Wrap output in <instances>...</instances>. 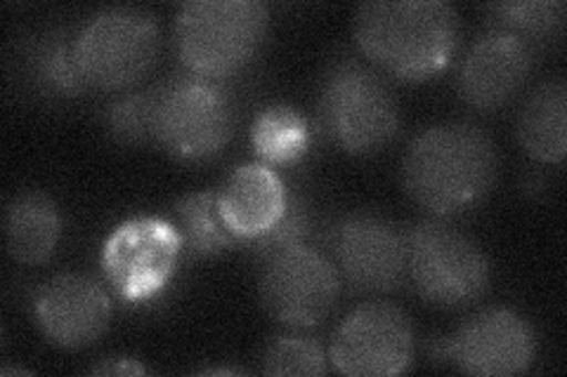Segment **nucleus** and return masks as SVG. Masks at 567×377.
<instances>
[{
	"mask_svg": "<svg viewBox=\"0 0 567 377\" xmlns=\"http://www.w3.org/2000/svg\"><path fill=\"white\" fill-rule=\"evenodd\" d=\"M289 191L268 166H241L218 191L223 220L241 241H254L275 227L287 208Z\"/></svg>",
	"mask_w": 567,
	"mask_h": 377,
	"instance_id": "obj_15",
	"label": "nucleus"
},
{
	"mask_svg": "<svg viewBox=\"0 0 567 377\" xmlns=\"http://www.w3.org/2000/svg\"><path fill=\"white\" fill-rule=\"evenodd\" d=\"M239 125V100L225 81L177 74L156 85L154 142L175 158H216Z\"/></svg>",
	"mask_w": 567,
	"mask_h": 377,
	"instance_id": "obj_5",
	"label": "nucleus"
},
{
	"mask_svg": "<svg viewBox=\"0 0 567 377\" xmlns=\"http://www.w3.org/2000/svg\"><path fill=\"white\" fill-rule=\"evenodd\" d=\"M492 29L518 35L532 48L554 41L565 24V3L560 0H523V3L487 6Z\"/></svg>",
	"mask_w": 567,
	"mask_h": 377,
	"instance_id": "obj_20",
	"label": "nucleus"
},
{
	"mask_svg": "<svg viewBox=\"0 0 567 377\" xmlns=\"http://www.w3.org/2000/svg\"><path fill=\"white\" fill-rule=\"evenodd\" d=\"M327 352L312 337L281 335L265 347L260 370L265 375H324Z\"/></svg>",
	"mask_w": 567,
	"mask_h": 377,
	"instance_id": "obj_23",
	"label": "nucleus"
},
{
	"mask_svg": "<svg viewBox=\"0 0 567 377\" xmlns=\"http://www.w3.org/2000/svg\"><path fill=\"white\" fill-rule=\"evenodd\" d=\"M499 154L485 130L445 123L423 130L406 149L402 182L414 203L440 218L468 210L492 191Z\"/></svg>",
	"mask_w": 567,
	"mask_h": 377,
	"instance_id": "obj_2",
	"label": "nucleus"
},
{
	"mask_svg": "<svg viewBox=\"0 0 567 377\" xmlns=\"http://www.w3.org/2000/svg\"><path fill=\"white\" fill-rule=\"evenodd\" d=\"M308 145V125L298 112L289 106H272L262 112L256 128H254V147L256 151L272 160V164H284V160L298 158Z\"/></svg>",
	"mask_w": 567,
	"mask_h": 377,
	"instance_id": "obj_21",
	"label": "nucleus"
},
{
	"mask_svg": "<svg viewBox=\"0 0 567 377\" xmlns=\"http://www.w3.org/2000/svg\"><path fill=\"white\" fill-rule=\"evenodd\" d=\"M312 210L308 201L300 193H289L287 208H284L281 218L275 222L265 233H260L258 239L251 241L254 253L260 260H268L281 250H289L296 245H306L312 233Z\"/></svg>",
	"mask_w": 567,
	"mask_h": 377,
	"instance_id": "obj_24",
	"label": "nucleus"
},
{
	"mask_svg": "<svg viewBox=\"0 0 567 377\" xmlns=\"http://www.w3.org/2000/svg\"><path fill=\"white\" fill-rule=\"evenodd\" d=\"M537 356V333L513 310H487L468 318L447 343V358L468 375L525 373Z\"/></svg>",
	"mask_w": 567,
	"mask_h": 377,
	"instance_id": "obj_11",
	"label": "nucleus"
},
{
	"mask_svg": "<svg viewBox=\"0 0 567 377\" xmlns=\"http://www.w3.org/2000/svg\"><path fill=\"white\" fill-rule=\"evenodd\" d=\"M206 375H239L241 370H233V368H210V370H204Z\"/></svg>",
	"mask_w": 567,
	"mask_h": 377,
	"instance_id": "obj_26",
	"label": "nucleus"
},
{
	"mask_svg": "<svg viewBox=\"0 0 567 377\" xmlns=\"http://www.w3.org/2000/svg\"><path fill=\"white\" fill-rule=\"evenodd\" d=\"M95 375H142V368L133 358H104L102 364L93 366Z\"/></svg>",
	"mask_w": 567,
	"mask_h": 377,
	"instance_id": "obj_25",
	"label": "nucleus"
},
{
	"mask_svg": "<svg viewBox=\"0 0 567 377\" xmlns=\"http://www.w3.org/2000/svg\"><path fill=\"white\" fill-rule=\"evenodd\" d=\"M62 212L50 196L22 191L6 208V241L12 260L43 264L52 258L62 239Z\"/></svg>",
	"mask_w": 567,
	"mask_h": 377,
	"instance_id": "obj_17",
	"label": "nucleus"
},
{
	"mask_svg": "<svg viewBox=\"0 0 567 377\" xmlns=\"http://www.w3.org/2000/svg\"><path fill=\"white\" fill-rule=\"evenodd\" d=\"M520 147L542 164H560L567 151V87L551 78L532 90L518 114Z\"/></svg>",
	"mask_w": 567,
	"mask_h": 377,
	"instance_id": "obj_18",
	"label": "nucleus"
},
{
	"mask_svg": "<svg viewBox=\"0 0 567 377\" xmlns=\"http://www.w3.org/2000/svg\"><path fill=\"white\" fill-rule=\"evenodd\" d=\"M154 112L156 85L123 95L106 106L102 114L104 130L118 145H147L154 139Z\"/></svg>",
	"mask_w": 567,
	"mask_h": 377,
	"instance_id": "obj_22",
	"label": "nucleus"
},
{
	"mask_svg": "<svg viewBox=\"0 0 567 377\" xmlns=\"http://www.w3.org/2000/svg\"><path fill=\"white\" fill-rule=\"evenodd\" d=\"M352 33L371 64L398 81L419 83L450 64L461 22L442 0H371L354 12Z\"/></svg>",
	"mask_w": 567,
	"mask_h": 377,
	"instance_id": "obj_1",
	"label": "nucleus"
},
{
	"mask_svg": "<svg viewBox=\"0 0 567 377\" xmlns=\"http://www.w3.org/2000/svg\"><path fill=\"white\" fill-rule=\"evenodd\" d=\"M535 62V48L502 29H487L458 66V95L475 112H496L516 97Z\"/></svg>",
	"mask_w": 567,
	"mask_h": 377,
	"instance_id": "obj_13",
	"label": "nucleus"
},
{
	"mask_svg": "<svg viewBox=\"0 0 567 377\" xmlns=\"http://www.w3.org/2000/svg\"><path fill=\"white\" fill-rule=\"evenodd\" d=\"M33 312L52 345L83 349L95 345L110 326L112 300L97 281L81 274H62L41 285Z\"/></svg>",
	"mask_w": 567,
	"mask_h": 377,
	"instance_id": "obj_14",
	"label": "nucleus"
},
{
	"mask_svg": "<svg viewBox=\"0 0 567 377\" xmlns=\"http://www.w3.org/2000/svg\"><path fill=\"white\" fill-rule=\"evenodd\" d=\"M333 255L346 283L360 293H393L406 281L404 233L377 212H352L333 229Z\"/></svg>",
	"mask_w": 567,
	"mask_h": 377,
	"instance_id": "obj_10",
	"label": "nucleus"
},
{
	"mask_svg": "<svg viewBox=\"0 0 567 377\" xmlns=\"http://www.w3.org/2000/svg\"><path fill=\"white\" fill-rule=\"evenodd\" d=\"M76 39L79 31L50 27L22 45L20 69L35 95L45 100H76L91 90L79 66Z\"/></svg>",
	"mask_w": 567,
	"mask_h": 377,
	"instance_id": "obj_16",
	"label": "nucleus"
},
{
	"mask_svg": "<svg viewBox=\"0 0 567 377\" xmlns=\"http://www.w3.org/2000/svg\"><path fill=\"white\" fill-rule=\"evenodd\" d=\"M341 276L315 248L296 245L262 260L260 300L268 314L289 328H312L336 307Z\"/></svg>",
	"mask_w": 567,
	"mask_h": 377,
	"instance_id": "obj_8",
	"label": "nucleus"
},
{
	"mask_svg": "<svg viewBox=\"0 0 567 377\" xmlns=\"http://www.w3.org/2000/svg\"><path fill=\"white\" fill-rule=\"evenodd\" d=\"M414 331L393 302H367L352 310L331 339L329 362L350 377H388L412 364Z\"/></svg>",
	"mask_w": 567,
	"mask_h": 377,
	"instance_id": "obj_9",
	"label": "nucleus"
},
{
	"mask_svg": "<svg viewBox=\"0 0 567 377\" xmlns=\"http://www.w3.org/2000/svg\"><path fill=\"white\" fill-rule=\"evenodd\" d=\"M177 224L194 255H220L241 243L227 227L218 206V191H194L175 206Z\"/></svg>",
	"mask_w": 567,
	"mask_h": 377,
	"instance_id": "obj_19",
	"label": "nucleus"
},
{
	"mask_svg": "<svg viewBox=\"0 0 567 377\" xmlns=\"http://www.w3.org/2000/svg\"><path fill=\"white\" fill-rule=\"evenodd\" d=\"M162 52L156 17L140 8H106L93 14L76 39L81 74L91 90L118 93L145 78Z\"/></svg>",
	"mask_w": 567,
	"mask_h": 377,
	"instance_id": "obj_7",
	"label": "nucleus"
},
{
	"mask_svg": "<svg viewBox=\"0 0 567 377\" xmlns=\"http://www.w3.org/2000/svg\"><path fill=\"white\" fill-rule=\"evenodd\" d=\"M317 116L336 147L367 156L400 135V104L374 69L354 57L333 60L319 85Z\"/></svg>",
	"mask_w": 567,
	"mask_h": 377,
	"instance_id": "obj_3",
	"label": "nucleus"
},
{
	"mask_svg": "<svg viewBox=\"0 0 567 377\" xmlns=\"http://www.w3.org/2000/svg\"><path fill=\"white\" fill-rule=\"evenodd\" d=\"M181 239L158 220L121 224L104 248V272L114 289L128 300H147L171 279Z\"/></svg>",
	"mask_w": 567,
	"mask_h": 377,
	"instance_id": "obj_12",
	"label": "nucleus"
},
{
	"mask_svg": "<svg viewBox=\"0 0 567 377\" xmlns=\"http://www.w3.org/2000/svg\"><path fill=\"white\" fill-rule=\"evenodd\" d=\"M258 0H194L175 17V50L189 74L225 81L251 62L268 35Z\"/></svg>",
	"mask_w": 567,
	"mask_h": 377,
	"instance_id": "obj_4",
	"label": "nucleus"
},
{
	"mask_svg": "<svg viewBox=\"0 0 567 377\" xmlns=\"http://www.w3.org/2000/svg\"><path fill=\"white\" fill-rule=\"evenodd\" d=\"M406 279L440 310H464L481 300L492 281V264L468 233L425 220L404 231Z\"/></svg>",
	"mask_w": 567,
	"mask_h": 377,
	"instance_id": "obj_6",
	"label": "nucleus"
}]
</instances>
